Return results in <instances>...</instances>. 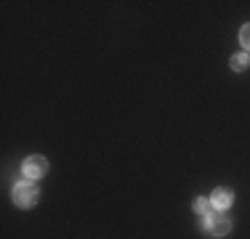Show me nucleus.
<instances>
[{
  "instance_id": "obj_1",
  "label": "nucleus",
  "mask_w": 250,
  "mask_h": 239,
  "mask_svg": "<svg viewBox=\"0 0 250 239\" xmlns=\"http://www.w3.org/2000/svg\"><path fill=\"white\" fill-rule=\"evenodd\" d=\"M38 199H40V191L35 183H29V181H19L14 186V202L19 207H32V205H38Z\"/></svg>"
},
{
  "instance_id": "obj_2",
  "label": "nucleus",
  "mask_w": 250,
  "mask_h": 239,
  "mask_svg": "<svg viewBox=\"0 0 250 239\" xmlns=\"http://www.w3.org/2000/svg\"><path fill=\"white\" fill-rule=\"evenodd\" d=\"M202 226H205V231H208V234H213V237H224V234H229V229H231L229 218H224L221 213H208Z\"/></svg>"
},
{
  "instance_id": "obj_3",
  "label": "nucleus",
  "mask_w": 250,
  "mask_h": 239,
  "mask_svg": "<svg viewBox=\"0 0 250 239\" xmlns=\"http://www.w3.org/2000/svg\"><path fill=\"white\" fill-rule=\"evenodd\" d=\"M24 176L27 178H40V176H45V170H48V162H45L43 157H29L24 159Z\"/></svg>"
},
{
  "instance_id": "obj_4",
  "label": "nucleus",
  "mask_w": 250,
  "mask_h": 239,
  "mask_svg": "<svg viewBox=\"0 0 250 239\" xmlns=\"http://www.w3.org/2000/svg\"><path fill=\"white\" fill-rule=\"evenodd\" d=\"M231 199H234V194H231L229 189H216V191H213V197H210V202L216 207H229Z\"/></svg>"
},
{
  "instance_id": "obj_5",
  "label": "nucleus",
  "mask_w": 250,
  "mask_h": 239,
  "mask_svg": "<svg viewBox=\"0 0 250 239\" xmlns=\"http://www.w3.org/2000/svg\"><path fill=\"white\" fill-rule=\"evenodd\" d=\"M248 64H250L248 53H237V56H231V67L234 69H248Z\"/></svg>"
},
{
  "instance_id": "obj_6",
  "label": "nucleus",
  "mask_w": 250,
  "mask_h": 239,
  "mask_svg": "<svg viewBox=\"0 0 250 239\" xmlns=\"http://www.w3.org/2000/svg\"><path fill=\"white\" fill-rule=\"evenodd\" d=\"M240 43L245 45V48H250V24H245V27H242V32H240Z\"/></svg>"
},
{
  "instance_id": "obj_7",
  "label": "nucleus",
  "mask_w": 250,
  "mask_h": 239,
  "mask_svg": "<svg viewBox=\"0 0 250 239\" xmlns=\"http://www.w3.org/2000/svg\"><path fill=\"white\" fill-rule=\"evenodd\" d=\"M194 210H197V213H210V205H208V199H197V202H194Z\"/></svg>"
}]
</instances>
